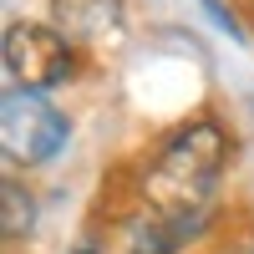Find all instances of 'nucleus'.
Wrapping results in <instances>:
<instances>
[{
	"label": "nucleus",
	"instance_id": "f257e3e1",
	"mask_svg": "<svg viewBox=\"0 0 254 254\" xmlns=\"http://www.w3.org/2000/svg\"><path fill=\"white\" fill-rule=\"evenodd\" d=\"M229 163V132L219 122H188L158 147L153 168L142 178L147 214L158 219H208L214 188Z\"/></svg>",
	"mask_w": 254,
	"mask_h": 254
},
{
	"label": "nucleus",
	"instance_id": "f03ea898",
	"mask_svg": "<svg viewBox=\"0 0 254 254\" xmlns=\"http://www.w3.org/2000/svg\"><path fill=\"white\" fill-rule=\"evenodd\" d=\"M0 56H5V76L10 87H56V81H66L76 56H71V36L61 26H41V20H15V26L5 31V46H0Z\"/></svg>",
	"mask_w": 254,
	"mask_h": 254
},
{
	"label": "nucleus",
	"instance_id": "7ed1b4c3",
	"mask_svg": "<svg viewBox=\"0 0 254 254\" xmlns=\"http://www.w3.org/2000/svg\"><path fill=\"white\" fill-rule=\"evenodd\" d=\"M0 142L15 163H46L66 142V117L31 87H10L0 107Z\"/></svg>",
	"mask_w": 254,
	"mask_h": 254
},
{
	"label": "nucleus",
	"instance_id": "20e7f679",
	"mask_svg": "<svg viewBox=\"0 0 254 254\" xmlns=\"http://www.w3.org/2000/svg\"><path fill=\"white\" fill-rule=\"evenodd\" d=\"M51 26H61L71 41H102L122 36V0H51Z\"/></svg>",
	"mask_w": 254,
	"mask_h": 254
},
{
	"label": "nucleus",
	"instance_id": "39448f33",
	"mask_svg": "<svg viewBox=\"0 0 254 254\" xmlns=\"http://www.w3.org/2000/svg\"><path fill=\"white\" fill-rule=\"evenodd\" d=\"M31 219H36L31 193H26L15 178H5V198H0V229H5V239H20V234L31 229Z\"/></svg>",
	"mask_w": 254,
	"mask_h": 254
},
{
	"label": "nucleus",
	"instance_id": "423d86ee",
	"mask_svg": "<svg viewBox=\"0 0 254 254\" xmlns=\"http://www.w3.org/2000/svg\"><path fill=\"white\" fill-rule=\"evenodd\" d=\"M76 254H92V249H76Z\"/></svg>",
	"mask_w": 254,
	"mask_h": 254
}]
</instances>
